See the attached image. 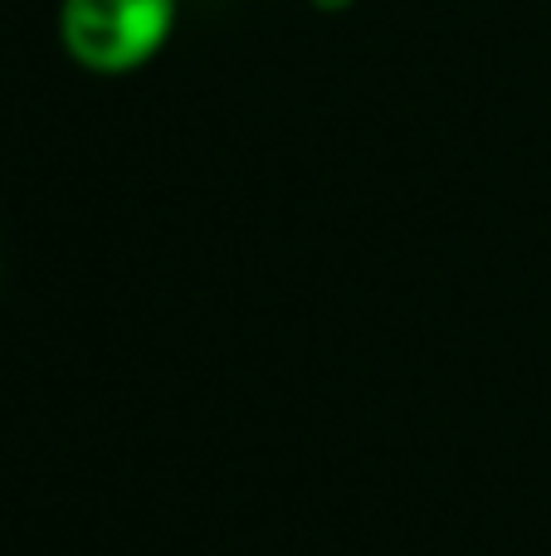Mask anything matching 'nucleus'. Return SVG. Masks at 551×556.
Instances as JSON below:
<instances>
[{"label": "nucleus", "instance_id": "nucleus-1", "mask_svg": "<svg viewBox=\"0 0 551 556\" xmlns=\"http://www.w3.org/2000/svg\"><path fill=\"white\" fill-rule=\"evenodd\" d=\"M181 0H59L54 35L74 68L123 78L146 68L176 35Z\"/></svg>", "mask_w": 551, "mask_h": 556}, {"label": "nucleus", "instance_id": "nucleus-2", "mask_svg": "<svg viewBox=\"0 0 551 556\" xmlns=\"http://www.w3.org/2000/svg\"><path fill=\"white\" fill-rule=\"evenodd\" d=\"M312 10H318V15H347L351 5H361V0H308Z\"/></svg>", "mask_w": 551, "mask_h": 556}]
</instances>
